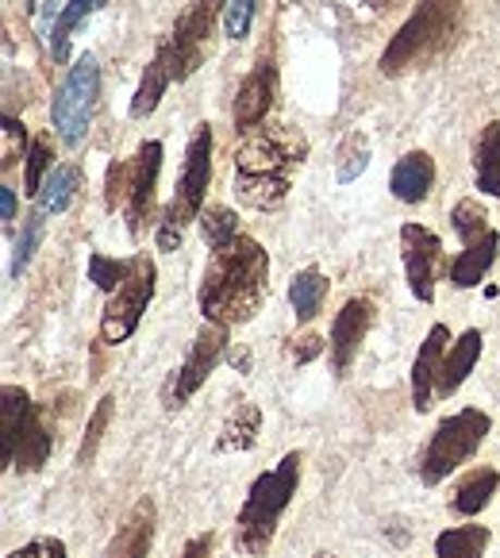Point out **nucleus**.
I'll return each instance as SVG.
<instances>
[{
  "mask_svg": "<svg viewBox=\"0 0 500 558\" xmlns=\"http://www.w3.org/2000/svg\"><path fill=\"white\" fill-rule=\"evenodd\" d=\"M82 185H85V170L77 162L54 166V170L47 173V181H42L39 197H35V208H42L47 216H62L70 205H74V197L82 193Z\"/></svg>",
  "mask_w": 500,
  "mask_h": 558,
  "instance_id": "24",
  "label": "nucleus"
},
{
  "mask_svg": "<svg viewBox=\"0 0 500 558\" xmlns=\"http://www.w3.org/2000/svg\"><path fill=\"white\" fill-rule=\"evenodd\" d=\"M447 351H451V328L447 324H431V331H427V339L416 351V362H412V409L416 412L431 409Z\"/></svg>",
  "mask_w": 500,
  "mask_h": 558,
  "instance_id": "15",
  "label": "nucleus"
},
{
  "mask_svg": "<svg viewBox=\"0 0 500 558\" xmlns=\"http://www.w3.org/2000/svg\"><path fill=\"white\" fill-rule=\"evenodd\" d=\"M324 351H328V339H320V336H301V339H293V362H296V366H308V362L320 359Z\"/></svg>",
  "mask_w": 500,
  "mask_h": 558,
  "instance_id": "41",
  "label": "nucleus"
},
{
  "mask_svg": "<svg viewBox=\"0 0 500 558\" xmlns=\"http://www.w3.org/2000/svg\"><path fill=\"white\" fill-rule=\"evenodd\" d=\"M474 185L500 201V120H489L474 140Z\"/></svg>",
  "mask_w": 500,
  "mask_h": 558,
  "instance_id": "25",
  "label": "nucleus"
},
{
  "mask_svg": "<svg viewBox=\"0 0 500 558\" xmlns=\"http://www.w3.org/2000/svg\"><path fill=\"white\" fill-rule=\"evenodd\" d=\"M112 416H115V401H112V393H108V397H100L97 409H93V416H89V424H85L82 447H77V466H93L100 444H105V432H108V424H112Z\"/></svg>",
  "mask_w": 500,
  "mask_h": 558,
  "instance_id": "31",
  "label": "nucleus"
},
{
  "mask_svg": "<svg viewBox=\"0 0 500 558\" xmlns=\"http://www.w3.org/2000/svg\"><path fill=\"white\" fill-rule=\"evenodd\" d=\"M481 347H485V336L477 328L462 331V336L454 339L451 351H447V359H443V369H439L435 397H454L462 386H466V378L474 374L477 359H481Z\"/></svg>",
  "mask_w": 500,
  "mask_h": 558,
  "instance_id": "19",
  "label": "nucleus"
},
{
  "mask_svg": "<svg viewBox=\"0 0 500 558\" xmlns=\"http://www.w3.org/2000/svg\"><path fill=\"white\" fill-rule=\"evenodd\" d=\"M301 466H304L301 451H289L278 466L255 477V485H251V493H246V501L235 520V547L243 550V555L263 558L266 550H270L281 517H285V509L296 497Z\"/></svg>",
  "mask_w": 500,
  "mask_h": 558,
  "instance_id": "4",
  "label": "nucleus"
},
{
  "mask_svg": "<svg viewBox=\"0 0 500 558\" xmlns=\"http://www.w3.org/2000/svg\"><path fill=\"white\" fill-rule=\"evenodd\" d=\"M4 135H9V147H4V170H9L12 162H16V155H27V132L24 123L16 120V116H4Z\"/></svg>",
  "mask_w": 500,
  "mask_h": 558,
  "instance_id": "40",
  "label": "nucleus"
},
{
  "mask_svg": "<svg viewBox=\"0 0 500 558\" xmlns=\"http://www.w3.org/2000/svg\"><path fill=\"white\" fill-rule=\"evenodd\" d=\"M266 293H270V255L258 239L239 235L235 243L212 251L200 274L197 304L208 324L243 328L258 316Z\"/></svg>",
  "mask_w": 500,
  "mask_h": 558,
  "instance_id": "1",
  "label": "nucleus"
},
{
  "mask_svg": "<svg viewBox=\"0 0 500 558\" xmlns=\"http://www.w3.org/2000/svg\"><path fill=\"white\" fill-rule=\"evenodd\" d=\"M9 558H66V543L54 539V535H42V539H32L20 550H12Z\"/></svg>",
  "mask_w": 500,
  "mask_h": 558,
  "instance_id": "39",
  "label": "nucleus"
},
{
  "mask_svg": "<svg viewBox=\"0 0 500 558\" xmlns=\"http://www.w3.org/2000/svg\"><path fill=\"white\" fill-rule=\"evenodd\" d=\"M374 320H378V308H374L369 296H351V301L336 313L331 336H328V354H331L336 378H346V374H351V366H354V359H358Z\"/></svg>",
  "mask_w": 500,
  "mask_h": 558,
  "instance_id": "13",
  "label": "nucleus"
},
{
  "mask_svg": "<svg viewBox=\"0 0 500 558\" xmlns=\"http://www.w3.org/2000/svg\"><path fill=\"white\" fill-rule=\"evenodd\" d=\"M200 231H205L208 251H220V246L235 243L239 239V216L228 205H208L200 213Z\"/></svg>",
  "mask_w": 500,
  "mask_h": 558,
  "instance_id": "33",
  "label": "nucleus"
},
{
  "mask_svg": "<svg viewBox=\"0 0 500 558\" xmlns=\"http://www.w3.org/2000/svg\"><path fill=\"white\" fill-rule=\"evenodd\" d=\"M208 4H216V9H223V4H228V0H208Z\"/></svg>",
  "mask_w": 500,
  "mask_h": 558,
  "instance_id": "45",
  "label": "nucleus"
},
{
  "mask_svg": "<svg viewBox=\"0 0 500 558\" xmlns=\"http://www.w3.org/2000/svg\"><path fill=\"white\" fill-rule=\"evenodd\" d=\"M255 4L258 0H228L223 4V32L228 39H246L251 35V24H255Z\"/></svg>",
  "mask_w": 500,
  "mask_h": 558,
  "instance_id": "37",
  "label": "nucleus"
},
{
  "mask_svg": "<svg viewBox=\"0 0 500 558\" xmlns=\"http://www.w3.org/2000/svg\"><path fill=\"white\" fill-rule=\"evenodd\" d=\"M155 535H158V505L150 497H139L127 509V517L120 520L112 543L105 547V558H147L150 547H155Z\"/></svg>",
  "mask_w": 500,
  "mask_h": 558,
  "instance_id": "16",
  "label": "nucleus"
},
{
  "mask_svg": "<svg viewBox=\"0 0 500 558\" xmlns=\"http://www.w3.org/2000/svg\"><path fill=\"white\" fill-rule=\"evenodd\" d=\"M32 404L35 401L27 397V389H20V386H4V389H0V466H4V470H12L20 432H24Z\"/></svg>",
  "mask_w": 500,
  "mask_h": 558,
  "instance_id": "21",
  "label": "nucleus"
},
{
  "mask_svg": "<svg viewBox=\"0 0 500 558\" xmlns=\"http://www.w3.org/2000/svg\"><path fill=\"white\" fill-rule=\"evenodd\" d=\"M155 289H158V266L139 255V266L132 270V278L108 296L105 313H100V343L105 347L127 343L139 331L143 316H147L150 301H155Z\"/></svg>",
  "mask_w": 500,
  "mask_h": 558,
  "instance_id": "8",
  "label": "nucleus"
},
{
  "mask_svg": "<svg viewBox=\"0 0 500 558\" xmlns=\"http://www.w3.org/2000/svg\"><path fill=\"white\" fill-rule=\"evenodd\" d=\"M273 97H278V66H273L270 54H263L255 62V70H251L235 89V105H231L235 132H243V135L258 132L266 123V116H270Z\"/></svg>",
  "mask_w": 500,
  "mask_h": 558,
  "instance_id": "14",
  "label": "nucleus"
},
{
  "mask_svg": "<svg viewBox=\"0 0 500 558\" xmlns=\"http://www.w3.org/2000/svg\"><path fill=\"white\" fill-rule=\"evenodd\" d=\"M369 166V143H366V135L362 132H351L343 140V147H339V181H354L362 170Z\"/></svg>",
  "mask_w": 500,
  "mask_h": 558,
  "instance_id": "36",
  "label": "nucleus"
},
{
  "mask_svg": "<svg viewBox=\"0 0 500 558\" xmlns=\"http://www.w3.org/2000/svg\"><path fill=\"white\" fill-rule=\"evenodd\" d=\"M54 143H50V135H35L32 147H27V170H24V193L27 197H39L42 181H47V173L54 170Z\"/></svg>",
  "mask_w": 500,
  "mask_h": 558,
  "instance_id": "35",
  "label": "nucleus"
},
{
  "mask_svg": "<svg viewBox=\"0 0 500 558\" xmlns=\"http://www.w3.org/2000/svg\"><path fill=\"white\" fill-rule=\"evenodd\" d=\"M97 108H100L97 54H82L74 66H70V74L62 77V85L54 89V100H50V123H54V135L62 140V147H70V150L82 147L93 128Z\"/></svg>",
  "mask_w": 500,
  "mask_h": 558,
  "instance_id": "7",
  "label": "nucleus"
},
{
  "mask_svg": "<svg viewBox=\"0 0 500 558\" xmlns=\"http://www.w3.org/2000/svg\"><path fill=\"white\" fill-rule=\"evenodd\" d=\"M324 301H328V278H324L316 266L301 270L289 281V304H293L296 324H312L324 313Z\"/></svg>",
  "mask_w": 500,
  "mask_h": 558,
  "instance_id": "26",
  "label": "nucleus"
},
{
  "mask_svg": "<svg viewBox=\"0 0 500 558\" xmlns=\"http://www.w3.org/2000/svg\"><path fill=\"white\" fill-rule=\"evenodd\" d=\"M212 27H216V4H208V0H197V4H190V9L173 20L170 35H166L162 43H166V50H170L173 77H178V82H190V77L205 66Z\"/></svg>",
  "mask_w": 500,
  "mask_h": 558,
  "instance_id": "10",
  "label": "nucleus"
},
{
  "mask_svg": "<svg viewBox=\"0 0 500 558\" xmlns=\"http://www.w3.org/2000/svg\"><path fill=\"white\" fill-rule=\"evenodd\" d=\"M451 228H454V235L462 239V246L492 231L489 228V213H485V205H481V201H474V197L459 201V205L451 208Z\"/></svg>",
  "mask_w": 500,
  "mask_h": 558,
  "instance_id": "34",
  "label": "nucleus"
},
{
  "mask_svg": "<svg viewBox=\"0 0 500 558\" xmlns=\"http://www.w3.org/2000/svg\"><path fill=\"white\" fill-rule=\"evenodd\" d=\"M173 82H178V77H173L170 50H166V43H158V47H155V58H150L147 66H143L139 89H135V97H132V108H127V116H132V120H147V116L155 112L158 105H162L166 89H170Z\"/></svg>",
  "mask_w": 500,
  "mask_h": 558,
  "instance_id": "20",
  "label": "nucleus"
},
{
  "mask_svg": "<svg viewBox=\"0 0 500 558\" xmlns=\"http://www.w3.org/2000/svg\"><path fill=\"white\" fill-rule=\"evenodd\" d=\"M485 547H489V527L481 524L447 527L435 535V558H485Z\"/></svg>",
  "mask_w": 500,
  "mask_h": 558,
  "instance_id": "29",
  "label": "nucleus"
},
{
  "mask_svg": "<svg viewBox=\"0 0 500 558\" xmlns=\"http://www.w3.org/2000/svg\"><path fill=\"white\" fill-rule=\"evenodd\" d=\"M489 432H492V420H489V412H481V409H462V412H454V416L439 420V427H435L424 447V459H419V466H416L419 482H424L427 489L443 485L454 470L466 466V462L481 451Z\"/></svg>",
  "mask_w": 500,
  "mask_h": 558,
  "instance_id": "6",
  "label": "nucleus"
},
{
  "mask_svg": "<svg viewBox=\"0 0 500 558\" xmlns=\"http://www.w3.org/2000/svg\"><path fill=\"white\" fill-rule=\"evenodd\" d=\"M466 27V9L462 0H419L412 16L397 27V35L386 43L378 58V70L386 77H404L412 70L435 66L447 58L462 39Z\"/></svg>",
  "mask_w": 500,
  "mask_h": 558,
  "instance_id": "3",
  "label": "nucleus"
},
{
  "mask_svg": "<svg viewBox=\"0 0 500 558\" xmlns=\"http://www.w3.org/2000/svg\"><path fill=\"white\" fill-rule=\"evenodd\" d=\"M212 532H205V535H197V539H190L185 543V550H181V558H212Z\"/></svg>",
  "mask_w": 500,
  "mask_h": 558,
  "instance_id": "42",
  "label": "nucleus"
},
{
  "mask_svg": "<svg viewBox=\"0 0 500 558\" xmlns=\"http://www.w3.org/2000/svg\"><path fill=\"white\" fill-rule=\"evenodd\" d=\"M497 251H500V235H497V231H489V235L466 243V251H462V255L451 263V286L454 289L481 286V278L492 270V263H497Z\"/></svg>",
  "mask_w": 500,
  "mask_h": 558,
  "instance_id": "22",
  "label": "nucleus"
},
{
  "mask_svg": "<svg viewBox=\"0 0 500 558\" xmlns=\"http://www.w3.org/2000/svg\"><path fill=\"white\" fill-rule=\"evenodd\" d=\"M162 143L147 140L132 155V178H127V201H123V216H127V235L139 239L147 231L150 216H155L158 201V173H162Z\"/></svg>",
  "mask_w": 500,
  "mask_h": 558,
  "instance_id": "11",
  "label": "nucleus"
},
{
  "mask_svg": "<svg viewBox=\"0 0 500 558\" xmlns=\"http://www.w3.org/2000/svg\"><path fill=\"white\" fill-rule=\"evenodd\" d=\"M228 331L231 328H220V324H205L193 339L190 354L173 369L170 386H166V409H181V404L190 401L200 386L216 374L223 359H228Z\"/></svg>",
  "mask_w": 500,
  "mask_h": 558,
  "instance_id": "9",
  "label": "nucleus"
},
{
  "mask_svg": "<svg viewBox=\"0 0 500 558\" xmlns=\"http://www.w3.org/2000/svg\"><path fill=\"white\" fill-rule=\"evenodd\" d=\"M139 266V255L132 258H108V255H89V281L100 289V293L112 296L123 281L132 278V270Z\"/></svg>",
  "mask_w": 500,
  "mask_h": 558,
  "instance_id": "32",
  "label": "nucleus"
},
{
  "mask_svg": "<svg viewBox=\"0 0 500 558\" xmlns=\"http://www.w3.org/2000/svg\"><path fill=\"white\" fill-rule=\"evenodd\" d=\"M127 178H132V158L108 166V173H105V208L108 213L123 208V201H127Z\"/></svg>",
  "mask_w": 500,
  "mask_h": 558,
  "instance_id": "38",
  "label": "nucleus"
},
{
  "mask_svg": "<svg viewBox=\"0 0 500 558\" xmlns=\"http://www.w3.org/2000/svg\"><path fill=\"white\" fill-rule=\"evenodd\" d=\"M208 185H212V128L197 123V132L190 135V147H185V166H181L173 201L162 208V220H158V251H166V255L178 251L181 239H185V228L205 213Z\"/></svg>",
  "mask_w": 500,
  "mask_h": 558,
  "instance_id": "5",
  "label": "nucleus"
},
{
  "mask_svg": "<svg viewBox=\"0 0 500 558\" xmlns=\"http://www.w3.org/2000/svg\"><path fill=\"white\" fill-rule=\"evenodd\" d=\"M263 436V409L255 401H239L231 409V416L223 420L220 439H216V451L231 454V451H251Z\"/></svg>",
  "mask_w": 500,
  "mask_h": 558,
  "instance_id": "23",
  "label": "nucleus"
},
{
  "mask_svg": "<svg viewBox=\"0 0 500 558\" xmlns=\"http://www.w3.org/2000/svg\"><path fill=\"white\" fill-rule=\"evenodd\" d=\"M497 485H500V474L492 466L469 470V474L459 482V489H454L451 512H459V517H477V512L497 497Z\"/></svg>",
  "mask_w": 500,
  "mask_h": 558,
  "instance_id": "27",
  "label": "nucleus"
},
{
  "mask_svg": "<svg viewBox=\"0 0 500 558\" xmlns=\"http://www.w3.org/2000/svg\"><path fill=\"white\" fill-rule=\"evenodd\" d=\"M0 216H4V228H12V220H16V190L12 185H0Z\"/></svg>",
  "mask_w": 500,
  "mask_h": 558,
  "instance_id": "43",
  "label": "nucleus"
},
{
  "mask_svg": "<svg viewBox=\"0 0 500 558\" xmlns=\"http://www.w3.org/2000/svg\"><path fill=\"white\" fill-rule=\"evenodd\" d=\"M308 158V140L289 123H273V128H258L255 135H246V143L235 155V173H231V190L246 208L270 213V208L285 205L289 190H293L296 170Z\"/></svg>",
  "mask_w": 500,
  "mask_h": 558,
  "instance_id": "2",
  "label": "nucleus"
},
{
  "mask_svg": "<svg viewBox=\"0 0 500 558\" xmlns=\"http://www.w3.org/2000/svg\"><path fill=\"white\" fill-rule=\"evenodd\" d=\"M401 258H404V278L419 304L435 301V278L443 266V239L435 235L424 223H404L401 228Z\"/></svg>",
  "mask_w": 500,
  "mask_h": 558,
  "instance_id": "12",
  "label": "nucleus"
},
{
  "mask_svg": "<svg viewBox=\"0 0 500 558\" xmlns=\"http://www.w3.org/2000/svg\"><path fill=\"white\" fill-rule=\"evenodd\" d=\"M50 451H54V432H50V424H47V404H32L24 432H20L12 470H20V474H35V470L47 466Z\"/></svg>",
  "mask_w": 500,
  "mask_h": 558,
  "instance_id": "18",
  "label": "nucleus"
},
{
  "mask_svg": "<svg viewBox=\"0 0 500 558\" xmlns=\"http://www.w3.org/2000/svg\"><path fill=\"white\" fill-rule=\"evenodd\" d=\"M312 558H336V555H331V550H316Z\"/></svg>",
  "mask_w": 500,
  "mask_h": 558,
  "instance_id": "44",
  "label": "nucleus"
},
{
  "mask_svg": "<svg viewBox=\"0 0 500 558\" xmlns=\"http://www.w3.org/2000/svg\"><path fill=\"white\" fill-rule=\"evenodd\" d=\"M42 235H47V213H42V208H32V213L24 216V223H20L16 251H12V266H9V278H12V281H20V274L27 270L32 255L39 251Z\"/></svg>",
  "mask_w": 500,
  "mask_h": 558,
  "instance_id": "30",
  "label": "nucleus"
},
{
  "mask_svg": "<svg viewBox=\"0 0 500 558\" xmlns=\"http://www.w3.org/2000/svg\"><path fill=\"white\" fill-rule=\"evenodd\" d=\"M389 190H393V197L401 201V205H419V201H427L435 190V158L427 155V150H408L404 158H397Z\"/></svg>",
  "mask_w": 500,
  "mask_h": 558,
  "instance_id": "17",
  "label": "nucleus"
},
{
  "mask_svg": "<svg viewBox=\"0 0 500 558\" xmlns=\"http://www.w3.org/2000/svg\"><path fill=\"white\" fill-rule=\"evenodd\" d=\"M100 4H105V0H66V4H62L54 27H50V58H54V62H70V39H74V32L100 9Z\"/></svg>",
  "mask_w": 500,
  "mask_h": 558,
  "instance_id": "28",
  "label": "nucleus"
}]
</instances>
